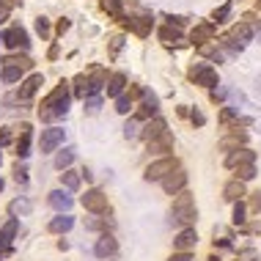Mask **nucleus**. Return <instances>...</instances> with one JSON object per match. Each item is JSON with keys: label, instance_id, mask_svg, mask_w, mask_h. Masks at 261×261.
<instances>
[{"label": "nucleus", "instance_id": "obj_10", "mask_svg": "<svg viewBox=\"0 0 261 261\" xmlns=\"http://www.w3.org/2000/svg\"><path fill=\"white\" fill-rule=\"evenodd\" d=\"M3 44L9 47V50H22V53L31 50V39H28L25 28H19V25H14L3 33Z\"/></svg>", "mask_w": 261, "mask_h": 261}, {"label": "nucleus", "instance_id": "obj_8", "mask_svg": "<svg viewBox=\"0 0 261 261\" xmlns=\"http://www.w3.org/2000/svg\"><path fill=\"white\" fill-rule=\"evenodd\" d=\"M154 116H160V99L151 94V91H146V96L140 99V105H138V110H135V116H132V118L140 121V124H146Z\"/></svg>", "mask_w": 261, "mask_h": 261}, {"label": "nucleus", "instance_id": "obj_26", "mask_svg": "<svg viewBox=\"0 0 261 261\" xmlns=\"http://www.w3.org/2000/svg\"><path fill=\"white\" fill-rule=\"evenodd\" d=\"M160 41H165V44H181V28H173V25H162L157 31Z\"/></svg>", "mask_w": 261, "mask_h": 261}, {"label": "nucleus", "instance_id": "obj_61", "mask_svg": "<svg viewBox=\"0 0 261 261\" xmlns=\"http://www.w3.org/2000/svg\"><path fill=\"white\" fill-rule=\"evenodd\" d=\"M0 162H3V157H0Z\"/></svg>", "mask_w": 261, "mask_h": 261}, {"label": "nucleus", "instance_id": "obj_63", "mask_svg": "<svg viewBox=\"0 0 261 261\" xmlns=\"http://www.w3.org/2000/svg\"><path fill=\"white\" fill-rule=\"evenodd\" d=\"M237 261H239V258H237Z\"/></svg>", "mask_w": 261, "mask_h": 261}, {"label": "nucleus", "instance_id": "obj_11", "mask_svg": "<svg viewBox=\"0 0 261 261\" xmlns=\"http://www.w3.org/2000/svg\"><path fill=\"white\" fill-rule=\"evenodd\" d=\"M118 253V239L113 237V234H99V239H96V245H94V256L96 258H113Z\"/></svg>", "mask_w": 261, "mask_h": 261}, {"label": "nucleus", "instance_id": "obj_53", "mask_svg": "<svg viewBox=\"0 0 261 261\" xmlns=\"http://www.w3.org/2000/svg\"><path fill=\"white\" fill-rule=\"evenodd\" d=\"M9 11H11V9L3 3V0H0V22H6V19H9Z\"/></svg>", "mask_w": 261, "mask_h": 261}, {"label": "nucleus", "instance_id": "obj_3", "mask_svg": "<svg viewBox=\"0 0 261 261\" xmlns=\"http://www.w3.org/2000/svg\"><path fill=\"white\" fill-rule=\"evenodd\" d=\"M187 77L195 83V86H201V88H217L220 86V77H217V69L215 66H209V63H193L190 66V72Z\"/></svg>", "mask_w": 261, "mask_h": 261}, {"label": "nucleus", "instance_id": "obj_22", "mask_svg": "<svg viewBox=\"0 0 261 261\" xmlns=\"http://www.w3.org/2000/svg\"><path fill=\"white\" fill-rule=\"evenodd\" d=\"M17 231H19V217H9L3 223V228H0V248H11Z\"/></svg>", "mask_w": 261, "mask_h": 261}, {"label": "nucleus", "instance_id": "obj_21", "mask_svg": "<svg viewBox=\"0 0 261 261\" xmlns=\"http://www.w3.org/2000/svg\"><path fill=\"white\" fill-rule=\"evenodd\" d=\"M72 225H74V217L69 215V212H61L58 217H53V220L47 223V231H50V234H66V231H72Z\"/></svg>", "mask_w": 261, "mask_h": 261}, {"label": "nucleus", "instance_id": "obj_55", "mask_svg": "<svg viewBox=\"0 0 261 261\" xmlns=\"http://www.w3.org/2000/svg\"><path fill=\"white\" fill-rule=\"evenodd\" d=\"M215 248H231V239H215Z\"/></svg>", "mask_w": 261, "mask_h": 261}, {"label": "nucleus", "instance_id": "obj_58", "mask_svg": "<svg viewBox=\"0 0 261 261\" xmlns=\"http://www.w3.org/2000/svg\"><path fill=\"white\" fill-rule=\"evenodd\" d=\"M206 261H223V258H220V256H209Z\"/></svg>", "mask_w": 261, "mask_h": 261}, {"label": "nucleus", "instance_id": "obj_30", "mask_svg": "<svg viewBox=\"0 0 261 261\" xmlns=\"http://www.w3.org/2000/svg\"><path fill=\"white\" fill-rule=\"evenodd\" d=\"M102 9L108 11V17H113V19H124L126 17L121 0H102Z\"/></svg>", "mask_w": 261, "mask_h": 261}, {"label": "nucleus", "instance_id": "obj_37", "mask_svg": "<svg viewBox=\"0 0 261 261\" xmlns=\"http://www.w3.org/2000/svg\"><path fill=\"white\" fill-rule=\"evenodd\" d=\"M228 17H231V3H223L220 9H215V14H212V22L220 25V22H225Z\"/></svg>", "mask_w": 261, "mask_h": 261}, {"label": "nucleus", "instance_id": "obj_35", "mask_svg": "<svg viewBox=\"0 0 261 261\" xmlns=\"http://www.w3.org/2000/svg\"><path fill=\"white\" fill-rule=\"evenodd\" d=\"M80 179H83V176L77 173V171H69V168L61 173V185L66 187V190H77V187H80Z\"/></svg>", "mask_w": 261, "mask_h": 261}, {"label": "nucleus", "instance_id": "obj_13", "mask_svg": "<svg viewBox=\"0 0 261 261\" xmlns=\"http://www.w3.org/2000/svg\"><path fill=\"white\" fill-rule=\"evenodd\" d=\"M146 146H149V154H154V157H168V154L173 151V135H171V129L162 132L160 138L149 140Z\"/></svg>", "mask_w": 261, "mask_h": 261}, {"label": "nucleus", "instance_id": "obj_9", "mask_svg": "<svg viewBox=\"0 0 261 261\" xmlns=\"http://www.w3.org/2000/svg\"><path fill=\"white\" fill-rule=\"evenodd\" d=\"M160 185H162V190H165V195H179L181 190H187V171L179 165L176 171L168 173Z\"/></svg>", "mask_w": 261, "mask_h": 261}, {"label": "nucleus", "instance_id": "obj_38", "mask_svg": "<svg viewBox=\"0 0 261 261\" xmlns=\"http://www.w3.org/2000/svg\"><path fill=\"white\" fill-rule=\"evenodd\" d=\"M140 121H135V118H129V121L124 124V138L126 140H135V138H140V126H138Z\"/></svg>", "mask_w": 261, "mask_h": 261}, {"label": "nucleus", "instance_id": "obj_1", "mask_svg": "<svg viewBox=\"0 0 261 261\" xmlns=\"http://www.w3.org/2000/svg\"><path fill=\"white\" fill-rule=\"evenodd\" d=\"M69 96H72V91H69V83L61 80L58 86H55L50 94L41 99L39 118H41V121H55V118L66 116V110H69Z\"/></svg>", "mask_w": 261, "mask_h": 261}, {"label": "nucleus", "instance_id": "obj_23", "mask_svg": "<svg viewBox=\"0 0 261 261\" xmlns=\"http://www.w3.org/2000/svg\"><path fill=\"white\" fill-rule=\"evenodd\" d=\"M47 201H50L53 209H58V215H61V212H69V209H72V203H74V198L66 193V190H53Z\"/></svg>", "mask_w": 261, "mask_h": 261}, {"label": "nucleus", "instance_id": "obj_36", "mask_svg": "<svg viewBox=\"0 0 261 261\" xmlns=\"http://www.w3.org/2000/svg\"><path fill=\"white\" fill-rule=\"evenodd\" d=\"M22 72L25 69H19V66H3L0 77H3V83H19L22 80Z\"/></svg>", "mask_w": 261, "mask_h": 261}, {"label": "nucleus", "instance_id": "obj_51", "mask_svg": "<svg viewBox=\"0 0 261 261\" xmlns=\"http://www.w3.org/2000/svg\"><path fill=\"white\" fill-rule=\"evenodd\" d=\"M69 28H72V22H69V19H66V17H63V19H58V25H55V31H58V33H61V36H63V33H66V31H69Z\"/></svg>", "mask_w": 261, "mask_h": 261}, {"label": "nucleus", "instance_id": "obj_29", "mask_svg": "<svg viewBox=\"0 0 261 261\" xmlns=\"http://www.w3.org/2000/svg\"><path fill=\"white\" fill-rule=\"evenodd\" d=\"M69 86H72V96H77V99H86V96H88V74H77Z\"/></svg>", "mask_w": 261, "mask_h": 261}, {"label": "nucleus", "instance_id": "obj_20", "mask_svg": "<svg viewBox=\"0 0 261 261\" xmlns=\"http://www.w3.org/2000/svg\"><path fill=\"white\" fill-rule=\"evenodd\" d=\"M245 195H248V190H245V181H239V179L225 181V187H223V198H225V201L237 203V201H245Z\"/></svg>", "mask_w": 261, "mask_h": 261}, {"label": "nucleus", "instance_id": "obj_44", "mask_svg": "<svg viewBox=\"0 0 261 261\" xmlns=\"http://www.w3.org/2000/svg\"><path fill=\"white\" fill-rule=\"evenodd\" d=\"M126 96H129L132 102H140L146 96V88L143 86H129V88H126Z\"/></svg>", "mask_w": 261, "mask_h": 261}, {"label": "nucleus", "instance_id": "obj_33", "mask_svg": "<svg viewBox=\"0 0 261 261\" xmlns=\"http://www.w3.org/2000/svg\"><path fill=\"white\" fill-rule=\"evenodd\" d=\"M74 157H77V154H74L72 146H69V149H63V151H58V157H55V168H58V171H66V168L74 162Z\"/></svg>", "mask_w": 261, "mask_h": 261}, {"label": "nucleus", "instance_id": "obj_52", "mask_svg": "<svg viewBox=\"0 0 261 261\" xmlns=\"http://www.w3.org/2000/svg\"><path fill=\"white\" fill-rule=\"evenodd\" d=\"M11 143V132L9 129H0V149H3V146H9Z\"/></svg>", "mask_w": 261, "mask_h": 261}, {"label": "nucleus", "instance_id": "obj_40", "mask_svg": "<svg viewBox=\"0 0 261 261\" xmlns=\"http://www.w3.org/2000/svg\"><path fill=\"white\" fill-rule=\"evenodd\" d=\"M132 105H135V102H132V99H129V96H126V94H121V96H118V99H116V110L121 113V116H129Z\"/></svg>", "mask_w": 261, "mask_h": 261}, {"label": "nucleus", "instance_id": "obj_59", "mask_svg": "<svg viewBox=\"0 0 261 261\" xmlns=\"http://www.w3.org/2000/svg\"><path fill=\"white\" fill-rule=\"evenodd\" d=\"M3 187H6V181H3V179H0V193H3Z\"/></svg>", "mask_w": 261, "mask_h": 261}, {"label": "nucleus", "instance_id": "obj_18", "mask_svg": "<svg viewBox=\"0 0 261 261\" xmlns=\"http://www.w3.org/2000/svg\"><path fill=\"white\" fill-rule=\"evenodd\" d=\"M245 146H248V132L242 129H228V135L220 140L223 151H237V149H245Z\"/></svg>", "mask_w": 261, "mask_h": 261}, {"label": "nucleus", "instance_id": "obj_54", "mask_svg": "<svg viewBox=\"0 0 261 261\" xmlns=\"http://www.w3.org/2000/svg\"><path fill=\"white\" fill-rule=\"evenodd\" d=\"M58 55H61V47H58V44H53L50 50H47V58H50V61H55Z\"/></svg>", "mask_w": 261, "mask_h": 261}, {"label": "nucleus", "instance_id": "obj_50", "mask_svg": "<svg viewBox=\"0 0 261 261\" xmlns=\"http://www.w3.org/2000/svg\"><path fill=\"white\" fill-rule=\"evenodd\" d=\"M168 25H173V28H185V22H187V19L185 17H173V14H168Z\"/></svg>", "mask_w": 261, "mask_h": 261}, {"label": "nucleus", "instance_id": "obj_24", "mask_svg": "<svg viewBox=\"0 0 261 261\" xmlns=\"http://www.w3.org/2000/svg\"><path fill=\"white\" fill-rule=\"evenodd\" d=\"M108 96L110 99H118V96L124 94V88H126V74L124 72H113L110 77H108Z\"/></svg>", "mask_w": 261, "mask_h": 261}, {"label": "nucleus", "instance_id": "obj_60", "mask_svg": "<svg viewBox=\"0 0 261 261\" xmlns=\"http://www.w3.org/2000/svg\"><path fill=\"white\" fill-rule=\"evenodd\" d=\"M0 41H3V33H0Z\"/></svg>", "mask_w": 261, "mask_h": 261}, {"label": "nucleus", "instance_id": "obj_56", "mask_svg": "<svg viewBox=\"0 0 261 261\" xmlns=\"http://www.w3.org/2000/svg\"><path fill=\"white\" fill-rule=\"evenodd\" d=\"M176 113H179V116H181V118H187V116H190V110L185 108V105H181V108H176Z\"/></svg>", "mask_w": 261, "mask_h": 261}, {"label": "nucleus", "instance_id": "obj_42", "mask_svg": "<svg viewBox=\"0 0 261 261\" xmlns=\"http://www.w3.org/2000/svg\"><path fill=\"white\" fill-rule=\"evenodd\" d=\"M36 33L41 39L50 36V19H47V17H36Z\"/></svg>", "mask_w": 261, "mask_h": 261}, {"label": "nucleus", "instance_id": "obj_15", "mask_svg": "<svg viewBox=\"0 0 261 261\" xmlns=\"http://www.w3.org/2000/svg\"><path fill=\"white\" fill-rule=\"evenodd\" d=\"M162 132H168V121L162 116H154V118H149L143 126H140V138L149 143V140H154V138H160Z\"/></svg>", "mask_w": 261, "mask_h": 261}, {"label": "nucleus", "instance_id": "obj_31", "mask_svg": "<svg viewBox=\"0 0 261 261\" xmlns=\"http://www.w3.org/2000/svg\"><path fill=\"white\" fill-rule=\"evenodd\" d=\"M239 118V108H223L220 116H217V121H220V126H225V129H231V126L237 124Z\"/></svg>", "mask_w": 261, "mask_h": 261}, {"label": "nucleus", "instance_id": "obj_6", "mask_svg": "<svg viewBox=\"0 0 261 261\" xmlns=\"http://www.w3.org/2000/svg\"><path fill=\"white\" fill-rule=\"evenodd\" d=\"M80 203L86 206V212H91V215H108V195L102 193L99 187H91L86 190V195L80 198Z\"/></svg>", "mask_w": 261, "mask_h": 261}, {"label": "nucleus", "instance_id": "obj_39", "mask_svg": "<svg viewBox=\"0 0 261 261\" xmlns=\"http://www.w3.org/2000/svg\"><path fill=\"white\" fill-rule=\"evenodd\" d=\"M248 209L253 212V215H261V190L248 193Z\"/></svg>", "mask_w": 261, "mask_h": 261}, {"label": "nucleus", "instance_id": "obj_7", "mask_svg": "<svg viewBox=\"0 0 261 261\" xmlns=\"http://www.w3.org/2000/svg\"><path fill=\"white\" fill-rule=\"evenodd\" d=\"M63 138H66V129H61V126H47V129H41V138H39L41 154H53L63 143Z\"/></svg>", "mask_w": 261, "mask_h": 261}, {"label": "nucleus", "instance_id": "obj_57", "mask_svg": "<svg viewBox=\"0 0 261 261\" xmlns=\"http://www.w3.org/2000/svg\"><path fill=\"white\" fill-rule=\"evenodd\" d=\"M3 3L9 6V9H11V6H19V3H22V0H3Z\"/></svg>", "mask_w": 261, "mask_h": 261}, {"label": "nucleus", "instance_id": "obj_46", "mask_svg": "<svg viewBox=\"0 0 261 261\" xmlns=\"http://www.w3.org/2000/svg\"><path fill=\"white\" fill-rule=\"evenodd\" d=\"M105 225H108L105 217H91V220H86V228H91V231H102ZM102 234H105V231H102Z\"/></svg>", "mask_w": 261, "mask_h": 261}, {"label": "nucleus", "instance_id": "obj_19", "mask_svg": "<svg viewBox=\"0 0 261 261\" xmlns=\"http://www.w3.org/2000/svg\"><path fill=\"white\" fill-rule=\"evenodd\" d=\"M105 86H108V69L105 66L91 69L88 72V96H96Z\"/></svg>", "mask_w": 261, "mask_h": 261}, {"label": "nucleus", "instance_id": "obj_41", "mask_svg": "<svg viewBox=\"0 0 261 261\" xmlns=\"http://www.w3.org/2000/svg\"><path fill=\"white\" fill-rule=\"evenodd\" d=\"M124 44H126V39L121 36V33H118V36H113V39H110V50H108L110 58H116V55L124 50Z\"/></svg>", "mask_w": 261, "mask_h": 261}, {"label": "nucleus", "instance_id": "obj_4", "mask_svg": "<svg viewBox=\"0 0 261 261\" xmlns=\"http://www.w3.org/2000/svg\"><path fill=\"white\" fill-rule=\"evenodd\" d=\"M176 168H179V160L171 157V154H168V157H157L149 168H146L143 179L149 181V185H154V181H162V179H165V176L171 173V171H176Z\"/></svg>", "mask_w": 261, "mask_h": 261}, {"label": "nucleus", "instance_id": "obj_49", "mask_svg": "<svg viewBox=\"0 0 261 261\" xmlns=\"http://www.w3.org/2000/svg\"><path fill=\"white\" fill-rule=\"evenodd\" d=\"M14 179L25 185V181H28V168L25 165H17V168H14Z\"/></svg>", "mask_w": 261, "mask_h": 261}, {"label": "nucleus", "instance_id": "obj_34", "mask_svg": "<svg viewBox=\"0 0 261 261\" xmlns=\"http://www.w3.org/2000/svg\"><path fill=\"white\" fill-rule=\"evenodd\" d=\"M234 179H239V181L256 179V162H245V165H239L237 171H234Z\"/></svg>", "mask_w": 261, "mask_h": 261}, {"label": "nucleus", "instance_id": "obj_47", "mask_svg": "<svg viewBox=\"0 0 261 261\" xmlns=\"http://www.w3.org/2000/svg\"><path fill=\"white\" fill-rule=\"evenodd\" d=\"M209 96H212V102H223L225 96H228V88H220V86H217V88L209 91Z\"/></svg>", "mask_w": 261, "mask_h": 261}, {"label": "nucleus", "instance_id": "obj_48", "mask_svg": "<svg viewBox=\"0 0 261 261\" xmlns=\"http://www.w3.org/2000/svg\"><path fill=\"white\" fill-rule=\"evenodd\" d=\"M168 261H195V256H193V250H190V253L173 250V253H171V258H168Z\"/></svg>", "mask_w": 261, "mask_h": 261}, {"label": "nucleus", "instance_id": "obj_43", "mask_svg": "<svg viewBox=\"0 0 261 261\" xmlns=\"http://www.w3.org/2000/svg\"><path fill=\"white\" fill-rule=\"evenodd\" d=\"M86 113H91V116H94V113H99V108H102V99L99 96H86Z\"/></svg>", "mask_w": 261, "mask_h": 261}, {"label": "nucleus", "instance_id": "obj_12", "mask_svg": "<svg viewBox=\"0 0 261 261\" xmlns=\"http://www.w3.org/2000/svg\"><path fill=\"white\" fill-rule=\"evenodd\" d=\"M44 86V74H31V77H25L22 83H19V91H17V99H22V102H28V99H33L36 96V91Z\"/></svg>", "mask_w": 261, "mask_h": 261}, {"label": "nucleus", "instance_id": "obj_62", "mask_svg": "<svg viewBox=\"0 0 261 261\" xmlns=\"http://www.w3.org/2000/svg\"><path fill=\"white\" fill-rule=\"evenodd\" d=\"M0 61H3V58H0Z\"/></svg>", "mask_w": 261, "mask_h": 261}, {"label": "nucleus", "instance_id": "obj_16", "mask_svg": "<svg viewBox=\"0 0 261 261\" xmlns=\"http://www.w3.org/2000/svg\"><path fill=\"white\" fill-rule=\"evenodd\" d=\"M195 245H198V234H195V228H181L179 234L173 237V250L190 253V250H195Z\"/></svg>", "mask_w": 261, "mask_h": 261}, {"label": "nucleus", "instance_id": "obj_45", "mask_svg": "<svg viewBox=\"0 0 261 261\" xmlns=\"http://www.w3.org/2000/svg\"><path fill=\"white\" fill-rule=\"evenodd\" d=\"M190 124H193V126H203V124H206V116H203L198 108H193V110H190Z\"/></svg>", "mask_w": 261, "mask_h": 261}, {"label": "nucleus", "instance_id": "obj_25", "mask_svg": "<svg viewBox=\"0 0 261 261\" xmlns=\"http://www.w3.org/2000/svg\"><path fill=\"white\" fill-rule=\"evenodd\" d=\"M31 135H33L31 124H19V140H17V151H14L19 160H25L31 154Z\"/></svg>", "mask_w": 261, "mask_h": 261}, {"label": "nucleus", "instance_id": "obj_17", "mask_svg": "<svg viewBox=\"0 0 261 261\" xmlns=\"http://www.w3.org/2000/svg\"><path fill=\"white\" fill-rule=\"evenodd\" d=\"M245 162H256V151L253 149H237V151H228L225 154V168H231V171H237L239 165H245Z\"/></svg>", "mask_w": 261, "mask_h": 261}, {"label": "nucleus", "instance_id": "obj_2", "mask_svg": "<svg viewBox=\"0 0 261 261\" xmlns=\"http://www.w3.org/2000/svg\"><path fill=\"white\" fill-rule=\"evenodd\" d=\"M198 220V209H195V198L190 190H181L179 195H173V206H171V223L179 228H195Z\"/></svg>", "mask_w": 261, "mask_h": 261}, {"label": "nucleus", "instance_id": "obj_27", "mask_svg": "<svg viewBox=\"0 0 261 261\" xmlns=\"http://www.w3.org/2000/svg\"><path fill=\"white\" fill-rule=\"evenodd\" d=\"M31 209H33V203L28 198H14L9 203V215L11 217H25V215H31Z\"/></svg>", "mask_w": 261, "mask_h": 261}, {"label": "nucleus", "instance_id": "obj_5", "mask_svg": "<svg viewBox=\"0 0 261 261\" xmlns=\"http://www.w3.org/2000/svg\"><path fill=\"white\" fill-rule=\"evenodd\" d=\"M121 25H124L129 33L140 36V39L151 36V31H154V19H151V14H129V17H124V19H121Z\"/></svg>", "mask_w": 261, "mask_h": 261}, {"label": "nucleus", "instance_id": "obj_14", "mask_svg": "<svg viewBox=\"0 0 261 261\" xmlns=\"http://www.w3.org/2000/svg\"><path fill=\"white\" fill-rule=\"evenodd\" d=\"M215 31H217L215 22H201V25H195L193 31H190V41H193L195 47L209 44V41H215Z\"/></svg>", "mask_w": 261, "mask_h": 261}, {"label": "nucleus", "instance_id": "obj_28", "mask_svg": "<svg viewBox=\"0 0 261 261\" xmlns=\"http://www.w3.org/2000/svg\"><path fill=\"white\" fill-rule=\"evenodd\" d=\"M0 63H3V66H19V69H25V72L33 66V61L28 58L25 53H22V55H19V53H11V55H6V58L0 61Z\"/></svg>", "mask_w": 261, "mask_h": 261}, {"label": "nucleus", "instance_id": "obj_32", "mask_svg": "<svg viewBox=\"0 0 261 261\" xmlns=\"http://www.w3.org/2000/svg\"><path fill=\"white\" fill-rule=\"evenodd\" d=\"M245 220H248V201H237L234 203V215H231V223L242 228Z\"/></svg>", "mask_w": 261, "mask_h": 261}]
</instances>
